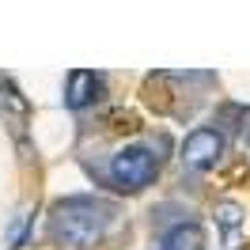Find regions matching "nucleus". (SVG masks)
Segmentation results:
<instances>
[{
  "mask_svg": "<svg viewBox=\"0 0 250 250\" xmlns=\"http://www.w3.org/2000/svg\"><path fill=\"white\" fill-rule=\"evenodd\" d=\"M95 91H99V76H95V72H87V68H76V72L68 76L64 103H68L72 110H83V106L95 99Z\"/></svg>",
  "mask_w": 250,
  "mask_h": 250,
  "instance_id": "39448f33",
  "label": "nucleus"
},
{
  "mask_svg": "<svg viewBox=\"0 0 250 250\" xmlns=\"http://www.w3.org/2000/svg\"><path fill=\"white\" fill-rule=\"evenodd\" d=\"M220 152H224V137H220L216 129H193L186 137V144H182V163H186L189 171H208L212 163L220 159Z\"/></svg>",
  "mask_w": 250,
  "mask_h": 250,
  "instance_id": "7ed1b4c3",
  "label": "nucleus"
},
{
  "mask_svg": "<svg viewBox=\"0 0 250 250\" xmlns=\"http://www.w3.org/2000/svg\"><path fill=\"white\" fill-rule=\"evenodd\" d=\"M110 178L122 189H144L156 178V156L148 148H122L118 156L110 159Z\"/></svg>",
  "mask_w": 250,
  "mask_h": 250,
  "instance_id": "f03ea898",
  "label": "nucleus"
},
{
  "mask_svg": "<svg viewBox=\"0 0 250 250\" xmlns=\"http://www.w3.org/2000/svg\"><path fill=\"white\" fill-rule=\"evenodd\" d=\"M23 228H27V212H16V220H12V231H8V243H12V247H19Z\"/></svg>",
  "mask_w": 250,
  "mask_h": 250,
  "instance_id": "0eeeda50",
  "label": "nucleus"
},
{
  "mask_svg": "<svg viewBox=\"0 0 250 250\" xmlns=\"http://www.w3.org/2000/svg\"><path fill=\"white\" fill-rule=\"evenodd\" d=\"M163 250H205V235L197 224H174L163 235Z\"/></svg>",
  "mask_w": 250,
  "mask_h": 250,
  "instance_id": "423d86ee",
  "label": "nucleus"
},
{
  "mask_svg": "<svg viewBox=\"0 0 250 250\" xmlns=\"http://www.w3.org/2000/svg\"><path fill=\"white\" fill-rule=\"evenodd\" d=\"M243 224H247V216H243V208L235 201H220L216 205V228H220V235H224V250H239Z\"/></svg>",
  "mask_w": 250,
  "mask_h": 250,
  "instance_id": "20e7f679",
  "label": "nucleus"
},
{
  "mask_svg": "<svg viewBox=\"0 0 250 250\" xmlns=\"http://www.w3.org/2000/svg\"><path fill=\"white\" fill-rule=\"evenodd\" d=\"M114 224V205L99 197H68L53 205V239L64 247H95Z\"/></svg>",
  "mask_w": 250,
  "mask_h": 250,
  "instance_id": "f257e3e1",
  "label": "nucleus"
}]
</instances>
